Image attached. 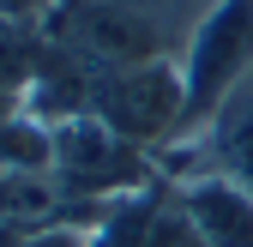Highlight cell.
<instances>
[{
	"label": "cell",
	"mask_w": 253,
	"mask_h": 247,
	"mask_svg": "<svg viewBox=\"0 0 253 247\" xmlns=\"http://www.w3.org/2000/svg\"><path fill=\"white\" fill-rule=\"evenodd\" d=\"M84 115H97L115 139L163 157V151L181 139V121H187L181 60H145V67L90 73V103H84Z\"/></svg>",
	"instance_id": "obj_1"
},
{
	"label": "cell",
	"mask_w": 253,
	"mask_h": 247,
	"mask_svg": "<svg viewBox=\"0 0 253 247\" xmlns=\"http://www.w3.org/2000/svg\"><path fill=\"white\" fill-rule=\"evenodd\" d=\"M253 73V0H211V12L199 18L193 42L181 54V79H187V121L181 139L205 133V121L217 115V103Z\"/></svg>",
	"instance_id": "obj_2"
},
{
	"label": "cell",
	"mask_w": 253,
	"mask_h": 247,
	"mask_svg": "<svg viewBox=\"0 0 253 247\" xmlns=\"http://www.w3.org/2000/svg\"><path fill=\"white\" fill-rule=\"evenodd\" d=\"M54 181L84 205H109V199L157 187L163 175H157L151 151L115 139L97 115H73L54 127Z\"/></svg>",
	"instance_id": "obj_3"
},
{
	"label": "cell",
	"mask_w": 253,
	"mask_h": 247,
	"mask_svg": "<svg viewBox=\"0 0 253 247\" xmlns=\"http://www.w3.org/2000/svg\"><path fill=\"white\" fill-rule=\"evenodd\" d=\"M169 187L211 247H253V193L247 187H235L223 175H187Z\"/></svg>",
	"instance_id": "obj_4"
},
{
	"label": "cell",
	"mask_w": 253,
	"mask_h": 247,
	"mask_svg": "<svg viewBox=\"0 0 253 247\" xmlns=\"http://www.w3.org/2000/svg\"><path fill=\"white\" fill-rule=\"evenodd\" d=\"M42 60H48V30L0 18V97L18 103L24 90H30V79L42 73Z\"/></svg>",
	"instance_id": "obj_5"
},
{
	"label": "cell",
	"mask_w": 253,
	"mask_h": 247,
	"mask_svg": "<svg viewBox=\"0 0 253 247\" xmlns=\"http://www.w3.org/2000/svg\"><path fill=\"white\" fill-rule=\"evenodd\" d=\"M163 187H169V181H157V187H145V193H126V199H115V205L103 211V223L90 229V241H84V247H145Z\"/></svg>",
	"instance_id": "obj_6"
},
{
	"label": "cell",
	"mask_w": 253,
	"mask_h": 247,
	"mask_svg": "<svg viewBox=\"0 0 253 247\" xmlns=\"http://www.w3.org/2000/svg\"><path fill=\"white\" fill-rule=\"evenodd\" d=\"M54 12H60V0H0V18H12V24H37V30H48Z\"/></svg>",
	"instance_id": "obj_7"
},
{
	"label": "cell",
	"mask_w": 253,
	"mask_h": 247,
	"mask_svg": "<svg viewBox=\"0 0 253 247\" xmlns=\"http://www.w3.org/2000/svg\"><path fill=\"white\" fill-rule=\"evenodd\" d=\"M90 229L84 223H54V229H37V235H24L18 247H84Z\"/></svg>",
	"instance_id": "obj_8"
},
{
	"label": "cell",
	"mask_w": 253,
	"mask_h": 247,
	"mask_svg": "<svg viewBox=\"0 0 253 247\" xmlns=\"http://www.w3.org/2000/svg\"><path fill=\"white\" fill-rule=\"evenodd\" d=\"M18 241H24V235H18V229H12L6 217H0V247H18Z\"/></svg>",
	"instance_id": "obj_9"
}]
</instances>
